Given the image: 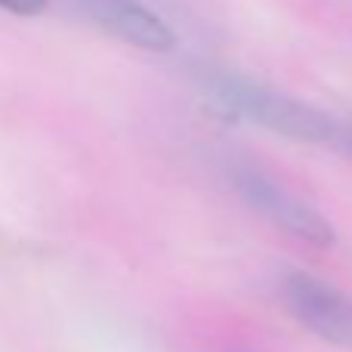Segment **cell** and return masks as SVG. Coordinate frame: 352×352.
<instances>
[{
	"label": "cell",
	"instance_id": "cell-1",
	"mask_svg": "<svg viewBox=\"0 0 352 352\" xmlns=\"http://www.w3.org/2000/svg\"><path fill=\"white\" fill-rule=\"evenodd\" d=\"M204 96L210 99L213 109L235 121L352 158V118L324 111L291 93H281L241 74H210L204 84Z\"/></svg>",
	"mask_w": 352,
	"mask_h": 352
},
{
	"label": "cell",
	"instance_id": "cell-2",
	"mask_svg": "<svg viewBox=\"0 0 352 352\" xmlns=\"http://www.w3.org/2000/svg\"><path fill=\"white\" fill-rule=\"evenodd\" d=\"M229 186L235 188V195L256 210L263 219H269L272 226H278L281 232L300 238L306 244L316 248H328L334 244V226L300 195H294L285 182H278L272 173L260 170L254 164H232L229 167Z\"/></svg>",
	"mask_w": 352,
	"mask_h": 352
},
{
	"label": "cell",
	"instance_id": "cell-3",
	"mask_svg": "<svg viewBox=\"0 0 352 352\" xmlns=\"http://www.w3.org/2000/svg\"><path fill=\"white\" fill-rule=\"evenodd\" d=\"M278 291L287 312L306 331L328 340L331 346L352 352V297L316 275L300 272V269L281 275Z\"/></svg>",
	"mask_w": 352,
	"mask_h": 352
},
{
	"label": "cell",
	"instance_id": "cell-4",
	"mask_svg": "<svg viewBox=\"0 0 352 352\" xmlns=\"http://www.w3.org/2000/svg\"><path fill=\"white\" fill-rule=\"evenodd\" d=\"M74 3L93 25L136 50L170 53L176 47V31L161 12H155L142 0H74Z\"/></svg>",
	"mask_w": 352,
	"mask_h": 352
},
{
	"label": "cell",
	"instance_id": "cell-5",
	"mask_svg": "<svg viewBox=\"0 0 352 352\" xmlns=\"http://www.w3.org/2000/svg\"><path fill=\"white\" fill-rule=\"evenodd\" d=\"M50 0H0V10L12 12V16H37L47 10Z\"/></svg>",
	"mask_w": 352,
	"mask_h": 352
}]
</instances>
